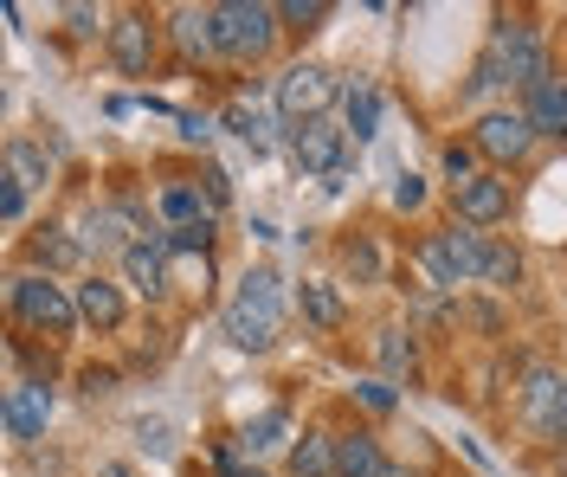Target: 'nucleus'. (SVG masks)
<instances>
[{"instance_id": "34", "label": "nucleus", "mask_w": 567, "mask_h": 477, "mask_svg": "<svg viewBox=\"0 0 567 477\" xmlns=\"http://www.w3.org/2000/svg\"><path fill=\"white\" fill-rule=\"evenodd\" d=\"M0 220H7V226H20V220H27V187H20V182H7V175H0Z\"/></svg>"}, {"instance_id": "40", "label": "nucleus", "mask_w": 567, "mask_h": 477, "mask_svg": "<svg viewBox=\"0 0 567 477\" xmlns=\"http://www.w3.org/2000/svg\"><path fill=\"white\" fill-rule=\"evenodd\" d=\"M181 143H200V148H207V143H213V116H194V111H187V116H181Z\"/></svg>"}, {"instance_id": "31", "label": "nucleus", "mask_w": 567, "mask_h": 477, "mask_svg": "<svg viewBox=\"0 0 567 477\" xmlns=\"http://www.w3.org/2000/svg\"><path fill=\"white\" fill-rule=\"evenodd\" d=\"M354 401L368 406V413H393V406H400V394H393L388 374H374V381H354Z\"/></svg>"}, {"instance_id": "20", "label": "nucleus", "mask_w": 567, "mask_h": 477, "mask_svg": "<svg viewBox=\"0 0 567 477\" xmlns=\"http://www.w3.org/2000/svg\"><path fill=\"white\" fill-rule=\"evenodd\" d=\"M523 116L535 123V136L567 143V77H548L542 91H529V97H523Z\"/></svg>"}, {"instance_id": "41", "label": "nucleus", "mask_w": 567, "mask_h": 477, "mask_svg": "<svg viewBox=\"0 0 567 477\" xmlns=\"http://www.w3.org/2000/svg\"><path fill=\"white\" fill-rule=\"evenodd\" d=\"M71 27H78V33L91 39L97 27H104V13H91V7H71ZM104 33H110V27H104Z\"/></svg>"}, {"instance_id": "36", "label": "nucleus", "mask_w": 567, "mask_h": 477, "mask_svg": "<svg viewBox=\"0 0 567 477\" xmlns=\"http://www.w3.org/2000/svg\"><path fill=\"white\" fill-rule=\"evenodd\" d=\"M136 445L148 458H162V452H168V426H162V419H136Z\"/></svg>"}, {"instance_id": "28", "label": "nucleus", "mask_w": 567, "mask_h": 477, "mask_svg": "<svg viewBox=\"0 0 567 477\" xmlns=\"http://www.w3.org/2000/svg\"><path fill=\"white\" fill-rule=\"evenodd\" d=\"M477 162H484V155H477V143H471V136H464V143H445V148H439V168H445L452 194H458V187H471L477 175H484Z\"/></svg>"}, {"instance_id": "17", "label": "nucleus", "mask_w": 567, "mask_h": 477, "mask_svg": "<svg viewBox=\"0 0 567 477\" xmlns=\"http://www.w3.org/2000/svg\"><path fill=\"white\" fill-rule=\"evenodd\" d=\"M336 477H400V471H393L388 445L368 426H354V433H336Z\"/></svg>"}, {"instance_id": "14", "label": "nucleus", "mask_w": 567, "mask_h": 477, "mask_svg": "<svg viewBox=\"0 0 567 477\" xmlns=\"http://www.w3.org/2000/svg\"><path fill=\"white\" fill-rule=\"evenodd\" d=\"M168 39L181 45L187 65H226L219 59V33H213V7H175L168 13Z\"/></svg>"}, {"instance_id": "9", "label": "nucleus", "mask_w": 567, "mask_h": 477, "mask_svg": "<svg viewBox=\"0 0 567 477\" xmlns=\"http://www.w3.org/2000/svg\"><path fill=\"white\" fill-rule=\"evenodd\" d=\"M471 143H477V155L503 175V168H523L542 136H535V123L523 111H484L477 123H471Z\"/></svg>"}, {"instance_id": "38", "label": "nucleus", "mask_w": 567, "mask_h": 477, "mask_svg": "<svg viewBox=\"0 0 567 477\" xmlns=\"http://www.w3.org/2000/svg\"><path fill=\"white\" fill-rule=\"evenodd\" d=\"M78 387H84V394H91V401H97V394H116V367H84V374H78Z\"/></svg>"}, {"instance_id": "27", "label": "nucleus", "mask_w": 567, "mask_h": 477, "mask_svg": "<svg viewBox=\"0 0 567 477\" xmlns=\"http://www.w3.org/2000/svg\"><path fill=\"white\" fill-rule=\"evenodd\" d=\"M491 91H509V77H503V59H496V45H484L477 52V65H471V77H464V104H477V97H491Z\"/></svg>"}, {"instance_id": "4", "label": "nucleus", "mask_w": 567, "mask_h": 477, "mask_svg": "<svg viewBox=\"0 0 567 477\" xmlns=\"http://www.w3.org/2000/svg\"><path fill=\"white\" fill-rule=\"evenodd\" d=\"M491 45H496V59H503V77H509L523 97L555 77V65H548V39H542V27L523 20V13H503V20L491 27Z\"/></svg>"}, {"instance_id": "30", "label": "nucleus", "mask_w": 567, "mask_h": 477, "mask_svg": "<svg viewBox=\"0 0 567 477\" xmlns=\"http://www.w3.org/2000/svg\"><path fill=\"white\" fill-rule=\"evenodd\" d=\"M278 13H284L290 33H317L322 20H329V0H284Z\"/></svg>"}, {"instance_id": "18", "label": "nucleus", "mask_w": 567, "mask_h": 477, "mask_svg": "<svg viewBox=\"0 0 567 477\" xmlns=\"http://www.w3.org/2000/svg\"><path fill=\"white\" fill-rule=\"evenodd\" d=\"M297 310H303V323L322 330V335H336L342 323H349V297H342V284H329V278H303Z\"/></svg>"}, {"instance_id": "6", "label": "nucleus", "mask_w": 567, "mask_h": 477, "mask_svg": "<svg viewBox=\"0 0 567 477\" xmlns=\"http://www.w3.org/2000/svg\"><path fill=\"white\" fill-rule=\"evenodd\" d=\"M477 258H484V232L477 226H439V232H425L420 239V265L425 278L439 284V291H458V284H477Z\"/></svg>"}, {"instance_id": "1", "label": "nucleus", "mask_w": 567, "mask_h": 477, "mask_svg": "<svg viewBox=\"0 0 567 477\" xmlns=\"http://www.w3.org/2000/svg\"><path fill=\"white\" fill-rule=\"evenodd\" d=\"M226 335L246 349V355H271L284 342V323H290V303H284V278L271 265H251L239 278V291L226 297Z\"/></svg>"}, {"instance_id": "2", "label": "nucleus", "mask_w": 567, "mask_h": 477, "mask_svg": "<svg viewBox=\"0 0 567 477\" xmlns=\"http://www.w3.org/2000/svg\"><path fill=\"white\" fill-rule=\"evenodd\" d=\"M7 310H13V323L27 335H52V342H65L84 317H78V291L59 284V278H45V271H13L7 278Z\"/></svg>"}, {"instance_id": "5", "label": "nucleus", "mask_w": 567, "mask_h": 477, "mask_svg": "<svg viewBox=\"0 0 567 477\" xmlns=\"http://www.w3.org/2000/svg\"><path fill=\"white\" fill-rule=\"evenodd\" d=\"M336 97H342V77L329 72V65H317V59H297V65L278 77V91H271L284 129H303V123L329 116V104H336Z\"/></svg>"}, {"instance_id": "16", "label": "nucleus", "mask_w": 567, "mask_h": 477, "mask_svg": "<svg viewBox=\"0 0 567 477\" xmlns=\"http://www.w3.org/2000/svg\"><path fill=\"white\" fill-rule=\"evenodd\" d=\"M71 291H78V317H84L97 335H116V330H123V317H130L123 284H110L104 271H91V278H84V284H71Z\"/></svg>"}, {"instance_id": "12", "label": "nucleus", "mask_w": 567, "mask_h": 477, "mask_svg": "<svg viewBox=\"0 0 567 477\" xmlns=\"http://www.w3.org/2000/svg\"><path fill=\"white\" fill-rule=\"evenodd\" d=\"M52 381H13L7 387V406H0V426H7V439L33 445L45 439V426H52Z\"/></svg>"}, {"instance_id": "10", "label": "nucleus", "mask_w": 567, "mask_h": 477, "mask_svg": "<svg viewBox=\"0 0 567 477\" xmlns=\"http://www.w3.org/2000/svg\"><path fill=\"white\" fill-rule=\"evenodd\" d=\"M116 271H123V284L148 303H162V297L175 291V252H168V239L162 232H142L130 252L116 258Z\"/></svg>"}, {"instance_id": "21", "label": "nucleus", "mask_w": 567, "mask_h": 477, "mask_svg": "<svg viewBox=\"0 0 567 477\" xmlns=\"http://www.w3.org/2000/svg\"><path fill=\"white\" fill-rule=\"evenodd\" d=\"M342 129H349L354 143H368V136L381 129V91H374L368 77H349V84H342Z\"/></svg>"}, {"instance_id": "3", "label": "nucleus", "mask_w": 567, "mask_h": 477, "mask_svg": "<svg viewBox=\"0 0 567 477\" xmlns=\"http://www.w3.org/2000/svg\"><path fill=\"white\" fill-rule=\"evenodd\" d=\"M213 33H219V59L226 65H265L284 33V13L265 0H219L213 7Z\"/></svg>"}, {"instance_id": "8", "label": "nucleus", "mask_w": 567, "mask_h": 477, "mask_svg": "<svg viewBox=\"0 0 567 477\" xmlns=\"http://www.w3.org/2000/svg\"><path fill=\"white\" fill-rule=\"evenodd\" d=\"M104 52L123 77H148L155 72V52H162V20L148 7H123L104 33Z\"/></svg>"}, {"instance_id": "24", "label": "nucleus", "mask_w": 567, "mask_h": 477, "mask_svg": "<svg viewBox=\"0 0 567 477\" xmlns=\"http://www.w3.org/2000/svg\"><path fill=\"white\" fill-rule=\"evenodd\" d=\"M27 252H33V265L45 271V278H59L65 265H78V258H91V252H84V239H71L65 226H39Z\"/></svg>"}, {"instance_id": "29", "label": "nucleus", "mask_w": 567, "mask_h": 477, "mask_svg": "<svg viewBox=\"0 0 567 477\" xmlns=\"http://www.w3.org/2000/svg\"><path fill=\"white\" fill-rule=\"evenodd\" d=\"M342 265H349V278H354V284H381V246H374L368 232L342 239Z\"/></svg>"}, {"instance_id": "33", "label": "nucleus", "mask_w": 567, "mask_h": 477, "mask_svg": "<svg viewBox=\"0 0 567 477\" xmlns=\"http://www.w3.org/2000/svg\"><path fill=\"white\" fill-rule=\"evenodd\" d=\"M219 123H226L233 136H246L251 148H265V123H258V111H246V104H226V111H219Z\"/></svg>"}, {"instance_id": "37", "label": "nucleus", "mask_w": 567, "mask_h": 477, "mask_svg": "<svg viewBox=\"0 0 567 477\" xmlns=\"http://www.w3.org/2000/svg\"><path fill=\"white\" fill-rule=\"evenodd\" d=\"M194 182L207 187V200H213V207H226V200H233V182H226V168H213V162L200 168V175H194Z\"/></svg>"}, {"instance_id": "19", "label": "nucleus", "mask_w": 567, "mask_h": 477, "mask_svg": "<svg viewBox=\"0 0 567 477\" xmlns=\"http://www.w3.org/2000/svg\"><path fill=\"white\" fill-rule=\"evenodd\" d=\"M284 471H290V477H336V433L303 426V433H297V445L284 452Z\"/></svg>"}, {"instance_id": "39", "label": "nucleus", "mask_w": 567, "mask_h": 477, "mask_svg": "<svg viewBox=\"0 0 567 477\" xmlns=\"http://www.w3.org/2000/svg\"><path fill=\"white\" fill-rule=\"evenodd\" d=\"M219 477H271V471L251 465V458H239V452H219Z\"/></svg>"}, {"instance_id": "32", "label": "nucleus", "mask_w": 567, "mask_h": 477, "mask_svg": "<svg viewBox=\"0 0 567 477\" xmlns=\"http://www.w3.org/2000/svg\"><path fill=\"white\" fill-rule=\"evenodd\" d=\"M162 239H168V252H200V258H207L213 252V239H219V232H213V220L207 226H181V232H162Z\"/></svg>"}, {"instance_id": "7", "label": "nucleus", "mask_w": 567, "mask_h": 477, "mask_svg": "<svg viewBox=\"0 0 567 477\" xmlns=\"http://www.w3.org/2000/svg\"><path fill=\"white\" fill-rule=\"evenodd\" d=\"M349 129H342V123H336V116H317V123H303V129H290V162H297V175H303V182H342V175H349Z\"/></svg>"}, {"instance_id": "13", "label": "nucleus", "mask_w": 567, "mask_h": 477, "mask_svg": "<svg viewBox=\"0 0 567 477\" xmlns=\"http://www.w3.org/2000/svg\"><path fill=\"white\" fill-rule=\"evenodd\" d=\"M452 220H458V226H477V232L503 226V220H509V175L484 168L471 187H458V194H452Z\"/></svg>"}, {"instance_id": "11", "label": "nucleus", "mask_w": 567, "mask_h": 477, "mask_svg": "<svg viewBox=\"0 0 567 477\" xmlns=\"http://www.w3.org/2000/svg\"><path fill=\"white\" fill-rule=\"evenodd\" d=\"M523 426L535 439H561L567 445V374L555 367H535L523 381Z\"/></svg>"}, {"instance_id": "35", "label": "nucleus", "mask_w": 567, "mask_h": 477, "mask_svg": "<svg viewBox=\"0 0 567 477\" xmlns=\"http://www.w3.org/2000/svg\"><path fill=\"white\" fill-rule=\"evenodd\" d=\"M393 207H400V214H420L425 207V182L420 175H400V182H393Z\"/></svg>"}, {"instance_id": "15", "label": "nucleus", "mask_w": 567, "mask_h": 477, "mask_svg": "<svg viewBox=\"0 0 567 477\" xmlns=\"http://www.w3.org/2000/svg\"><path fill=\"white\" fill-rule=\"evenodd\" d=\"M219 207L207 200V187L200 182H162V194H155V220H162V232H181V226H207Z\"/></svg>"}, {"instance_id": "25", "label": "nucleus", "mask_w": 567, "mask_h": 477, "mask_svg": "<svg viewBox=\"0 0 567 477\" xmlns=\"http://www.w3.org/2000/svg\"><path fill=\"white\" fill-rule=\"evenodd\" d=\"M278 445H297V433H290V413H284V406H271V413H258L246 433H239V458H251V465H258V458H265V452H278Z\"/></svg>"}, {"instance_id": "23", "label": "nucleus", "mask_w": 567, "mask_h": 477, "mask_svg": "<svg viewBox=\"0 0 567 477\" xmlns=\"http://www.w3.org/2000/svg\"><path fill=\"white\" fill-rule=\"evenodd\" d=\"M477 284H491V291H516V284H523V252H516L509 239H496V232H484V258H477Z\"/></svg>"}, {"instance_id": "43", "label": "nucleus", "mask_w": 567, "mask_h": 477, "mask_svg": "<svg viewBox=\"0 0 567 477\" xmlns=\"http://www.w3.org/2000/svg\"><path fill=\"white\" fill-rule=\"evenodd\" d=\"M555 477H567V445H561V458H555Z\"/></svg>"}, {"instance_id": "26", "label": "nucleus", "mask_w": 567, "mask_h": 477, "mask_svg": "<svg viewBox=\"0 0 567 477\" xmlns=\"http://www.w3.org/2000/svg\"><path fill=\"white\" fill-rule=\"evenodd\" d=\"M374 362H381V374H413V367H420V342H413V335L406 330H374Z\"/></svg>"}, {"instance_id": "22", "label": "nucleus", "mask_w": 567, "mask_h": 477, "mask_svg": "<svg viewBox=\"0 0 567 477\" xmlns=\"http://www.w3.org/2000/svg\"><path fill=\"white\" fill-rule=\"evenodd\" d=\"M0 175H7V182H20L27 194H33V187L52 182V155H45V143L13 136V143H7V155H0Z\"/></svg>"}, {"instance_id": "42", "label": "nucleus", "mask_w": 567, "mask_h": 477, "mask_svg": "<svg viewBox=\"0 0 567 477\" xmlns=\"http://www.w3.org/2000/svg\"><path fill=\"white\" fill-rule=\"evenodd\" d=\"M97 477H136V465H123V458H110V465H97Z\"/></svg>"}]
</instances>
